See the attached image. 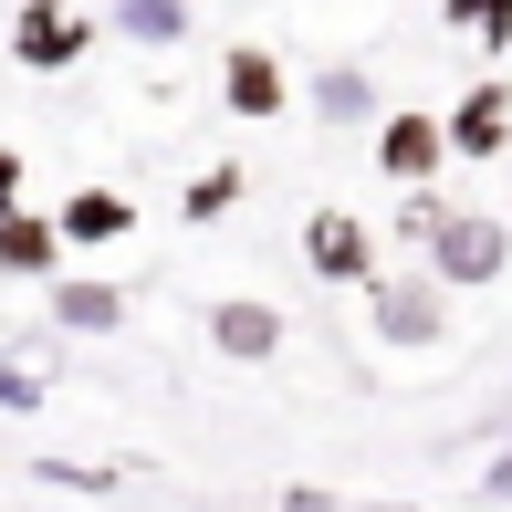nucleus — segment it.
<instances>
[{"instance_id": "nucleus-1", "label": "nucleus", "mask_w": 512, "mask_h": 512, "mask_svg": "<svg viewBox=\"0 0 512 512\" xmlns=\"http://www.w3.org/2000/svg\"><path fill=\"white\" fill-rule=\"evenodd\" d=\"M418 251H429V272H439L450 293H492L502 272H512V230H502V209H439Z\"/></svg>"}, {"instance_id": "nucleus-2", "label": "nucleus", "mask_w": 512, "mask_h": 512, "mask_svg": "<svg viewBox=\"0 0 512 512\" xmlns=\"http://www.w3.org/2000/svg\"><path fill=\"white\" fill-rule=\"evenodd\" d=\"M84 53H95L84 0H21V11H11V63H21V74H74Z\"/></svg>"}, {"instance_id": "nucleus-3", "label": "nucleus", "mask_w": 512, "mask_h": 512, "mask_svg": "<svg viewBox=\"0 0 512 512\" xmlns=\"http://www.w3.org/2000/svg\"><path fill=\"white\" fill-rule=\"evenodd\" d=\"M366 293H377V314H366V324H377V345H398V356H408V345H439V335H450V283H439V272L366 283Z\"/></svg>"}, {"instance_id": "nucleus-4", "label": "nucleus", "mask_w": 512, "mask_h": 512, "mask_svg": "<svg viewBox=\"0 0 512 512\" xmlns=\"http://www.w3.org/2000/svg\"><path fill=\"white\" fill-rule=\"evenodd\" d=\"M304 262L324 283H377V230H366L356 209H314L304 220Z\"/></svg>"}, {"instance_id": "nucleus-5", "label": "nucleus", "mask_w": 512, "mask_h": 512, "mask_svg": "<svg viewBox=\"0 0 512 512\" xmlns=\"http://www.w3.org/2000/svg\"><path fill=\"white\" fill-rule=\"evenodd\" d=\"M439 126H450V157H502V147H512V84H492V74H481L471 95L439 115Z\"/></svg>"}, {"instance_id": "nucleus-6", "label": "nucleus", "mask_w": 512, "mask_h": 512, "mask_svg": "<svg viewBox=\"0 0 512 512\" xmlns=\"http://www.w3.org/2000/svg\"><path fill=\"white\" fill-rule=\"evenodd\" d=\"M439 157H450V126H439V115H377V168L398 178V189H418Z\"/></svg>"}, {"instance_id": "nucleus-7", "label": "nucleus", "mask_w": 512, "mask_h": 512, "mask_svg": "<svg viewBox=\"0 0 512 512\" xmlns=\"http://www.w3.org/2000/svg\"><path fill=\"white\" fill-rule=\"evenodd\" d=\"M220 105H230V115H251V126H272V115L293 105V74H283L272 53H251V42H241V53L220 63Z\"/></svg>"}, {"instance_id": "nucleus-8", "label": "nucleus", "mask_w": 512, "mask_h": 512, "mask_svg": "<svg viewBox=\"0 0 512 512\" xmlns=\"http://www.w3.org/2000/svg\"><path fill=\"white\" fill-rule=\"evenodd\" d=\"M53 230H63V251H105V241L136 230V199L126 189H74V199L53 209Z\"/></svg>"}, {"instance_id": "nucleus-9", "label": "nucleus", "mask_w": 512, "mask_h": 512, "mask_svg": "<svg viewBox=\"0 0 512 512\" xmlns=\"http://www.w3.org/2000/svg\"><path fill=\"white\" fill-rule=\"evenodd\" d=\"M53 262H63V230L11 199L0 209V272H11V283H53Z\"/></svg>"}, {"instance_id": "nucleus-10", "label": "nucleus", "mask_w": 512, "mask_h": 512, "mask_svg": "<svg viewBox=\"0 0 512 512\" xmlns=\"http://www.w3.org/2000/svg\"><path fill=\"white\" fill-rule=\"evenodd\" d=\"M209 345L241 356V366H262V356H283V314L251 304V293H230V304H209Z\"/></svg>"}, {"instance_id": "nucleus-11", "label": "nucleus", "mask_w": 512, "mask_h": 512, "mask_svg": "<svg viewBox=\"0 0 512 512\" xmlns=\"http://www.w3.org/2000/svg\"><path fill=\"white\" fill-rule=\"evenodd\" d=\"M105 21L136 42V53H168V42H189V0H105Z\"/></svg>"}, {"instance_id": "nucleus-12", "label": "nucleus", "mask_w": 512, "mask_h": 512, "mask_svg": "<svg viewBox=\"0 0 512 512\" xmlns=\"http://www.w3.org/2000/svg\"><path fill=\"white\" fill-rule=\"evenodd\" d=\"M53 324L63 335H115V324H126V293L115 283H53Z\"/></svg>"}, {"instance_id": "nucleus-13", "label": "nucleus", "mask_w": 512, "mask_h": 512, "mask_svg": "<svg viewBox=\"0 0 512 512\" xmlns=\"http://www.w3.org/2000/svg\"><path fill=\"white\" fill-rule=\"evenodd\" d=\"M314 115L324 126H377V84H366L356 63H324L314 74Z\"/></svg>"}, {"instance_id": "nucleus-14", "label": "nucleus", "mask_w": 512, "mask_h": 512, "mask_svg": "<svg viewBox=\"0 0 512 512\" xmlns=\"http://www.w3.org/2000/svg\"><path fill=\"white\" fill-rule=\"evenodd\" d=\"M450 32H471L481 53H512V0H450Z\"/></svg>"}, {"instance_id": "nucleus-15", "label": "nucleus", "mask_w": 512, "mask_h": 512, "mask_svg": "<svg viewBox=\"0 0 512 512\" xmlns=\"http://www.w3.org/2000/svg\"><path fill=\"white\" fill-rule=\"evenodd\" d=\"M230 199H241V168H209V178H189V220H220Z\"/></svg>"}, {"instance_id": "nucleus-16", "label": "nucleus", "mask_w": 512, "mask_h": 512, "mask_svg": "<svg viewBox=\"0 0 512 512\" xmlns=\"http://www.w3.org/2000/svg\"><path fill=\"white\" fill-rule=\"evenodd\" d=\"M0 408H11V418L42 408V377H32V366H0Z\"/></svg>"}, {"instance_id": "nucleus-17", "label": "nucleus", "mask_w": 512, "mask_h": 512, "mask_svg": "<svg viewBox=\"0 0 512 512\" xmlns=\"http://www.w3.org/2000/svg\"><path fill=\"white\" fill-rule=\"evenodd\" d=\"M429 220H439V199H429V178L398 199V241H429Z\"/></svg>"}, {"instance_id": "nucleus-18", "label": "nucleus", "mask_w": 512, "mask_h": 512, "mask_svg": "<svg viewBox=\"0 0 512 512\" xmlns=\"http://www.w3.org/2000/svg\"><path fill=\"white\" fill-rule=\"evenodd\" d=\"M481 502H502V512H512V450L492 460V471H481Z\"/></svg>"}, {"instance_id": "nucleus-19", "label": "nucleus", "mask_w": 512, "mask_h": 512, "mask_svg": "<svg viewBox=\"0 0 512 512\" xmlns=\"http://www.w3.org/2000/svg\"><path fill=\"white\" fill-rule=\"evenodd\" d=\"M21 199V147H0V209Z\"/></svg>"}, {"instance_id": "nucleus-20", "label": "nucleus", "mask_w": 512, "mask_h": 512, "mask_svg": "<svg viewBox=\"0 0 512 512\" xmlns=\"http://www.w3.org/2000/svg\"><path fill=\"white\" fill-rule=\"evenodd\" d=\"M283 512H345L335 492H283Z\"/></svg>"}, {"instance_id": "nucleus-21", "label": "nucleus", "mask_w": 512, "mask_h": 512, "mask_svg": "<svg viewBox=\"0 0 512 512\" xmlns=\"http://www.w3.org/2000/svg\"><path fill=\"white\" fill-rule=\"evenodd\" d=\"M377 512H408V502H377Z\"/></svg>"}]
</instances>
